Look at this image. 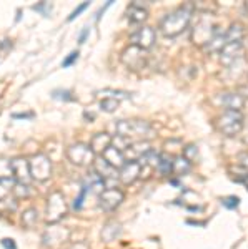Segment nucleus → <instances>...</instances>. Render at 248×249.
Instances as JSON below:
<instances>
[{
	"label": "nucleus",
	"instance_id": "nucleus-22",
	"mask_svg": "<svg viewBox=\"0 0 248 249\" xmlns=\"http://www.w3.org/2000/svg\"><path fill=\"white\" fill-rule=\"evenodd\" d=\"M58 230L60 228H50V230L43 234V244H47V246H55V244L63 243V241L69 238V234H63V236L57 234Z\"/></svg>",
	"mask_w": 248,
	"mask_h": 249
},
{
	"label": "nucleus",
	"instance_id": "nucleus-20",
	"mask_svg": "<svg viewBox=\"0 0 248 249\" xmlns=\"http://www.w3.org/2000/svg\"><path fill=\"white\" fill-rule=\"evenodd\" d=\"M243 35H245V32H243V25L238 22H235V23H231L230 29L227 30L225 40H227V43H242Z\"/></svg>",
	"mask_w": 248,
	"mask_h": 249
},
{
	"label": "nucleus",
	"instance_id": "nucleus-14",
	"mask_svg": "<svg viewBox=\"0 0 248 249\" xmlns=\"http://www.w3.org/2000/svg\"><path fill=\"white\" fill-rule=\"evenodd\" d=\"M243 55V43H227L220 52V62L223 65H233Z\"/></svg>",
	"mask_w": 248,
	"mask_h": 249
},
{
	"label": "nucleus",
	"instance_id": "nucleus-37",
	"mask_svg": "<svg viewBox=\"0 0 248 249\" xmlns=\"http://www.w3.org/2000/svg\"><path fill=\"white\" fill-rule=\"evenodd\" d=\"M72 249H89V246H87L85 243H75L74 246H72Z\"/></svg>",
	"mask_w": 248,
	"mask_h": 249
},
{
	"label": "nucleus",
	"instance_id": "nucleus-7",
	"mask_svg": "<svg viewBox=\"0 0 248 249\" xmlns=\"http://www.w3.org/2000/svg\"><path fill=\"white\" fill-rule=\"evenodd\" d=\"M30 166V175L32 179H37V181H47L52 175V161L49 156L43 153H37L29 160Z\"/></svg>",
	"mask_w": 248,
	"mask_h": 249
},
{
	"label": "nucleus",
	"instance_id": "nucleus-19",
	"mask_svg": "<svg viewBox=\"0 0 248 249\" xmlns=\"http://www.w3.org/2000/svg\"><path fill=\"white\" fill-rule=\"evenodd\" d=\"M95 173L100 176V178L105 181V179L112 178V176H117V170L114 166H110L109 163L103 158H97L95 160Z\"/></svg>",
	"mask_w": 248,
	"mask_h": 249
},
{
	"label": "nucleus",
	"instance_id": "nucleus-13",
	"mask_svg": "<svg viewBox=\"0 0 248 249\" xmlns=\"http://www.w3.org/2000/svg\"><path fill=\"white\" fill-rule=\"evenodd\" d=\"M150 150L152 146L147 140H143V142H134L123 151V156H125V161H140Z\"/></svg>",
	"mask_w": 248,
	"mask_h": 249
},
{
	"label": "nucleus",
	"instance_id": "nucleus-27",
	"mask_svg": "<svg viewBox=\"0 0 248 249\" xmlns=\"http://www.w3.org/2000/svg\"><path fill=\"white\" fill-rule=\"evenodd\" d=\"M30 193H32V190H30L29 184L17 183V184H15V186H14V195L17 196L19 199H22V198H29Z\"/></svg>",
	"mask_w": 248,
	"mask_h": 249
},
{
	"label": "nucleus",
	"instance_id": "nucleus-12",
	"mask_svg": "<svg viewBox=\"0 0 248 249\" xmlns=\"http://www.w3.org/2000/svg\"><path fill=\"white\" fill-rule=\"evenodd\" d=\"M140 175H142V166H140L138 161H127L118 173L120 181L125 184V186L134 184L138 179Z\"/></svg>",
	"mask_w": 248,
	"mask_h": 249
},
{
	"label": "nucleus",
	"instance_id": "nucleus-3",
	"mask_svg": "<svg viewBox=\"0 0 248 249\" xmlns=\"http://www.w3.org/2000/svg\"><path fill=\"white\" fill-rule=\"evenodd\" d=\"M117 135L129 140L138 138V142H149L150 136H153V128L145 120H122L117 123Z\"/></svg>",
	"mask_w": 248,
	"mask_h": 249
},
{
	"label": "nucleus",
	"instance_id": "nucleus-16",
	"mask_svg": "<svg viewBox=\"0 0 248 249\" xmlns=\"http://www.w3.org/2000/svg\"><path fill=\"white\" fill-rule=\"evenodd\" d=\"M112 138L114 136L109 135V133H95L94 135V138H92V142H90V148H92V151L94 153H100L102 155L103 151L107 150V148L112 144Z\"/></svg>",
	"mask_w": 248,
	"mask_h": 249
},
{
	"label": "nucleus",
	"instance_id": "nucleus-15",
	"mask_svg": "<svg viewBox=\"0 0 248 249\" xmlns=\"http://www.w3.org/2000/svg\"><path fill=\"white\" fill-rule=\"evenodd\" d=\"M102 158L105 160V161L109 163L110 166H114L115 170H122V166L127 163L125 161V156H123L122 151L117 150L115 146H112V144L102 153Z\"/></svg>",
	"mask_w": 248,
	"mask_h": 249
},
{
	"label": "nucleus",
	"instance_id": "nucleus-30",
	"mask_svg": "<svg viewBox=\"0 0 248 249\" xmlns=\"http://www.w3.org/2000/svg\"><path fill=\"white\" fill-rule=\"evenodd\" d=\"M240 203V199L237 198V196H227V198L222 199V204L227 208H237Z\"/></svg>",
	"mask_w": 248,
	"mask_h": 249
},
{
	"label": "nucleus",
	"instance_id": "nucleus-8",
	"mask_svg": "<svg viewBox=\"0 0 248 249\" xmlns=\"http://www.w3.org/2000/svg\"><path fill=\"white\" fill-rule=\"evenodd\" d=\"M94 151H92L90 144H85V143H75V144H70L69 150H67V156L69 160L74 164L77 166H87L94 161Z\"/></svg>",
	"mask_w": 248,
	"mask_h": 249
},
{
	"label": "nucleus",
	"instance_id": "nucleus-36",
	"mask_svg": "<svg viewBox=\"0 0 248 249\" xmlns=\"http://www.w3.org/2000/svg\"><path fill=\"white\" fill-rule=\"evenodd\" d=\"M87 37H89V29L82 30V34H80V37H78V43H83V42H85Z\"/></svg>",
	"mask_w": 248,
	"mask_h": 249
},
{
	"label": "nucleus",
	"instance_id": "nucleus-33",
	"mask_svg": "<svg viewBox=\"0 0 248 249\" xmlns=\"http://www.w3.org/2000/svg\"><path fill=\"white\" fill-rule=\"evenodd\" d=\"M77 57H78V52H72V53L67 57L65 60H63V67H69V65H72V63L77 60Z\"/></svg>",
	"mask_w": 248,
	"mask_h": 249
},
{
	"label": "nucleus",
	"instance_id": "nucleus-23",
	"mask_svg": "<svg viewBox=\"0 0 248 249\" xmlns=\"http://www.w3.org/2000/svg\"><path fill=\"white\" fill-rule=\"evenodd\" d=\"M38 223V213L35 208H29V210L23 211L22 214V224L27 228V230H32V228H35Z\"/></svg>",
	"mask_w": 248,
	"mask_h": 249
},
{
	"label": "nucleus",
	"instance_id": "nucleus-10",
	"mask_svg": "<svg viewBox=\"0 0 248 249\" xmlns=\"http://www.w3.org/2000/svg\"><path fill=\"white\" fill-rule=\"evenodd\" d=\"M132 45H137L143 50H149L155 45V40H157V34L152 27H140L138 30H135L132 34Z\"/></svg>",
	"mask_w": 248,
	"mask_h": 249
},
{
	"label": "nucleus",
	"instance_id": "nucleus-32",
	"mask_svg": "<svg viewBox=\"0 0 248 249\" xmlns=\"http://www.w3.org/2000/svg\"><path fill=\"white\" fill-rule=\"evenodd\" d=\"M89 5H90V3H89V2H83V3H82V5H78V7H77V9H75L74 12H72V14L69 15V18H67V20H69V22H70V20L77 18V17H78V14H80V12H83V10H85V9H87V7H89Z\"/></svg>",
	"mask_w": 248,
	"mask_h": 249
},
{
	"label": "nucleus",
	"instance_id": "nucleus-24",
	"mask_svg": "<svg viewBox=\"0 0 248 249\" xmlns=\"http://www.w3.org/2000/svg\"><path fill=\"white\" fill-rule=\"evenodd\" d=\"M172 164H173V158H172L169 153L160 155L157 170H158L160 175H170V173H172Z\"/></svg>",
	"mask_w": 248,
	"mask_h": 249
},
{
	"label": "nucleus",
	"instance_id": "nucleus-11",
	"mask_svg": "<svg viewBox=\"0 0 248 249\" xmlns=\"http://www.w3.org/2000/svg\"><path fill=\"white\" fill-rule=\"evenodd\" d=\"M10 171L12 175L15 176L19 183H23V184H29L32 181V175H30V166H29V161L23 158H15L12 160L10 163Z\"/></svg>",
	"mask_w": 248,
	"mask_h": 249
},
{
	"label": "nucleus",
	"instance_id": "nucleus-35",
	"mask_svg": "<svg viewBox=\"0 0 248 249\" xmlns=\"http://www.w3.org/2000/svg\"><path fill=\"white\" fill-rule=\"evenodd\" d=\"M2 246L5 249H15V248H17V246H15V243H14V239H3Z\"/></svg>",
	"mask_w": 248,
	"mask_h": 249
},
{
	"label": "nucleus",
	"instance_id": "nucleus-5",
	"mask_svg": "<svg viewBox=\"0 0 248 249\" xmlns=\"http://www.w3.org/2000/svg\"><path fill=\"white\" fill-rule=\"evenodd\" d=\"M69 211V204L65 201V196L60 191H54L47 198V206H45V221L49 224L58 223L63 216Z\"/></svg>",
	"mask_w": 248,
	"mask_h": 249
},
{
	"label": "nucleus",
	"instance_id": "nucleus-1",
	"mask_svg": "<svg viewBox=\"0 0 248 249\" xmlns=\"http://www.w3.org/2000/svg\"><path fill=\"white\" fill-rule=\"evenodd\" d=\"M191 17H193V5L185 3V5L178 7L177 10L170 12L160 20V32L165 37H177L190 25Z\"/></svg>",
	"mask_w": 248,
	"mask_h": 249
},
{
	"label": "nucleus",
	"instance_id": "nucleus-25",
	"mask_svg": "<svg viewBox=\"0 0 248 249\" xmlns=\"http://www.w3.org/2000/svg\"><path fill=\"white\" fill-rule=\"evenodd\" d=\"M14 181H12V178H2L0 176V201H3V199L9 196L10 191H14Z\"/></svg>",
	"mask_w": 248,
	"mask_h": 249
},
{
	"label": "nucleus",
	"instance_id": "nucleus-18",
	"mask_svg": "<svg viewBox=\"0 0 248 249\" xmlns=\"http://www.w3.org/2000/svg\"><path fill=\"white\" fill-rule=\"evenodd\" d=\"M127 15H129V20L132 23H143L149 18V10L140 7L138 3H132L129 10H127Z\"/></svg>",
	"mask_w": 248,
	"mask_h": 249
},
{
	"label": "nucleus",
	"instance_id": "nucleus-26",
	"mask_svg": "<svg viewBox=\"0 0 248 249\" xmlns=\"http://www.w3.org/2000/svg\"><path fill=\"white\" fill-rule=\"evenodd\" d=\"M120 231H122V228H120V223H109L107 224L105 228H103V231H102V238H105L109 232H112L110 234V238H112V241H114L117 236L120 234Z\"/></svg>",
	"mask_w": 248,
	"mask_h": 249
},
{
	"label": "nucleus",
	"instance_id": "nucleus-6",
	"mask_svg": "<svg viewBox=\"0 0 248 249\" xmlns=\"http://www.w3.org/2000/svg\"><path fill=\"white\" fill-rule=\"evenodd\" d=\"M147 60H149V55H147V50L140 48L137 45H129L125 50L122 52V62L129 67V70L132 71H138L142 68H145Z\"/></svg>",
	"mask_w": 248,
	"mask_h": 249
},
{
	"label": "nucleus",
	"instance_id": "nucleus-38",
	"mask_svg": "<svg viewBox=\"0 0 248 249\" xmlns=\"http://www.w3.org/2000/svg\"><path fill=\"white\" fill-rule=\"evenodd\" d=\"M245 10L248 12V2H245Z\"/></svg>",
	"mask_w": 248,
	"mask_h": 249
},
{
	"label": "nucleus",
	"instance_id": "nucleus-9",
	"mask_svg": "<svg viewBox=\"0 0 248 249\" xmlns=\"http://www.w3.org/2000/svg\"><path fill=\"white\" fill-rule=\"evenodd\" d=\"M123 199H125V193L122 190H118V188H109V190H103L100 193L98 206L102 208L103 211L112 213L123 203Z\"/></svg>",
	"mask_w": 248,
	"mask_h": 249
},
{
	"label": "nucleus",
	"instance_id": "nucleus-2",
	"mask_svg": "<svg viewBox=\"0 0 248 249\" xmlns=\"http://www.w3.org/2000/svg\"><path fill=\"white\" fill-rule=\"evenodd\" d=\"M217 30H218V25H217V20H215V15L200 14L197 22L191 27L190 38L195 45L207 47L210 43V40L213 38V35L217 34Z\"/></svg>",
	"mask_w": 248,
	"mask_h": 249
},
{
	"label": "nucleus",
	"instance_id": "nucleus-28",
	"mask_svg": "<svg viewBox=\"0 0 248 249\" xmlns=\"http://www.w3.org/2000/svg\"><path fill=\"white\" fill-rule=\"evenodd\" d=\"M118 100L117 98H112V96H109V98H103L102 102H100V108H102L103 111H115L118 108Z\"/></svg>",
	"mask_w": 248,
	"mask_h": 249
},
{
	"label": "nucleus",
	"instance_id": "nucleus-31",
	"mask_svg": "<svg viewBox=\"0 0 248 249\" xmlns=\"http://www.w3.org/2000/svg\"><path fill=\"white\" fill-rule=\"evenodd\" d=\"M89 193V188L83 184L82 186V191H80V195H78V198H77V201H75V204H74V208L75 210H78L80 206H82V203H83V198H85V195Z\"/></svg>",
	"mask_w": 248,
	"mask_h": 249
},
{
	"label": "nucleus",
	"instance_id": "nucleus-4",
	"mask_svg": "<svg viewBox=\"0 0 248 249\" xmlns=\"http://www.w3.org/2000/svg\"><path fill=\"white\" fill-rule=\"evenodd\" d=\"M243 122H245V116L242 111L225 110L217 118V128L225 136H237L243 130Z\"/></svg>",
	"mask_w": 248,
	"mask_h": 249
},
{
	"label": "nucleus",
	"instance_id": "nucleus-17",
	"mask_svg": "<svg viewBox=\"0 0 248 249\" xmlns=\"http://www.w3.org/2000/svg\"><path fill=\"white\" fill-rule=\"evenodd\" d=\"M222 105L227 110H235V111H242L243 105H245V98L240 93H225L222 98Z\"/></svg>",
	"mask_w": 248,
	"mask_h": 249
},
{
	"label": "nucleus",
	"instance_id": "nucleus-34",
	"mask_svg": "<svg viewBox=\"0 0 248 249\" xmlns=\"http://www.w3.org/2000/svg\"><path fill=\"white\" fill-rule=\"evenodd\" d=\"M238 160H240V164L243 166V170L248 171V153H242L238 156Z\"/></svg>",
	"mask_w": 248,
	"mask_h": 249
},
{
	"label": "nucleus",
	"instance_id": "nucleus-21",
	"mask_svg": "<svg viewBox=\"0 0 248 249\" xmlns=\"http://www.w3.org/2000/svg\"><path fill=\"white\" fill-rule=\"evenodd\" d=\"M191 164L189 160H185L183 156H175L173 158V164H172V173L177 176H183L190 171Z\"/></svg>",
	"mask_w": 248,
	"mask_h": 249
},
{
	"label": "nucleus",
	"instance_id": "nucleus-29",
	"mask_svg": "<svg viewBox=\"0 0 248 249\" xmlns=\"http://www.w3.org/2000/svg\"><path fill=\"white\" fill-rule=\"evenodd\" d=\"M183 158L189 160V161H195V160L198 158V148L195 146V144L185 146V150H183Z\"/></svg>",
	"mask_w": 248,
	"mask_h": 249
}]
</instances>
